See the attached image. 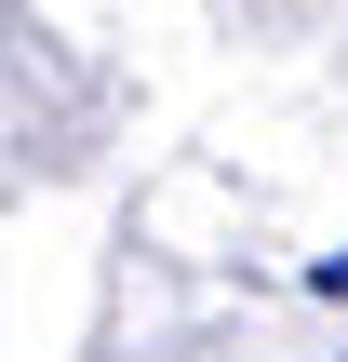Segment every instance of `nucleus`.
<instances>
[{
  "instance_id": "nucleus-1",
  "label": "nucleus",
  "mask_w": 348,
  "mask_h": 362,
  "mask_svg": "<svg viewBox=\"0 0 348 362\" xmlns=\"http://www.w3.org/2000/svg\"><path fill=\"white\" fill-rule=\"evenodd\" d=\"M308 282H322V296H348V255H322V269H308Z\"/></svg>"
}]
</instances>
